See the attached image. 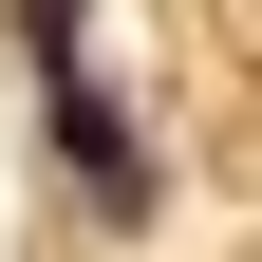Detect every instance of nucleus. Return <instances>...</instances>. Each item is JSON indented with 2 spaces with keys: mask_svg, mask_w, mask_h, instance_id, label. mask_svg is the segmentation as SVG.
Returning a JSON list of instances; mask_svg holds the SVG:
<instances>
[{
  "mask_svg": "<svg viewBox=\"0 0 262 262\" xmlns=\"http://www.w3.org/2000/svg\"><path fill=\"white\" fill-rule=\"evenodd\" d=\"M38 56H56V150H75V187H94L113 225H150V150H131V113L75 75V0H38Z\"/></svg>",
  "mask_w": 262,
  "mask_h": 262,
  "instance_id": "obj_1",
  "label": "nucleus"
}]
</instances>
